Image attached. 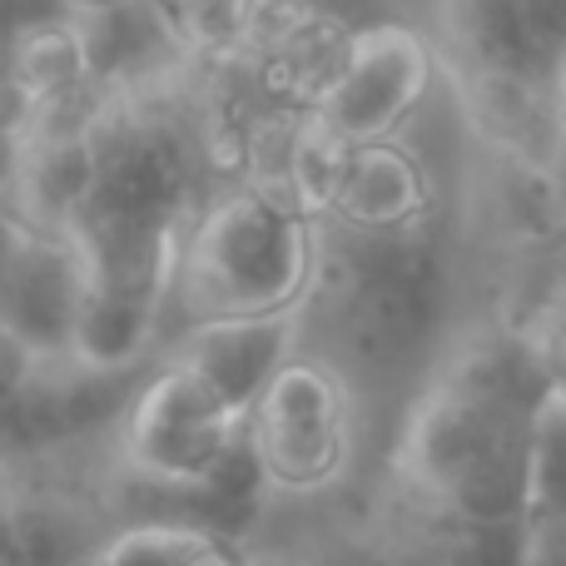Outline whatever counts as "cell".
Returning <instances> with one entry per match:
<instances>
[{
	"instance_id": "8",
	"label": "cell",
	"mask_w": 566,
	"mask_h": 566,
	"mask_svg": "<svg viewBox=\"0 0 566 566\" xmlns=\"http://www.w3.org/2000/svg\"><path fill=\"white\" fill-rule=\"evenodd\" d=\"M432 179L402 139L343 145L323 189V209L358 234H412L428 219Z\"/></svg>"
},
{
	"instance_id": "7",
	"label": "cell",
	"mask_w": 566,
	"mask_h": 566,
	"mask_svg": "<svg viewBox=\"0 0 566 566\" xmlns=\"http://www.w3.org/2000/svg\"><path fill=\"white\" fill-rule=\"evenodd\" d=\"M90 264L75 234H45L20 224L15 254L0 274V328L25 343L40 363L70 358Z\"/></svg>"
},
{
	"instance_id": "6",
	"label": "cell",
	"mask_w": 566,
	"mask_h": 566,
	"mask_svg": "<svg viewBox=\"0 0 566 566\" xmlns=\"http://www.w3.org/2000/svg\"><path fill=\"white\" fill-rule=\"evenodd\" d=\"M308 308L289 313H249V318H209L195 328H179L159 348V358L189 368L199 382L219 392L239 418L259 408L274 378L303 353Z\"/></svg>"
},
{
	"instance_id": "14",
	"label": "cell",
	"mask_w": 566,
	"mask_h": 566,
	"mask_svg": "<svg viewBox=\"0 0 566 566\" xmlns=\"http://www.w3.org/2000/svg\"><path fill=\"white\" fill-rule=\"evenodd\" d=\"M159 15V25L169 30V40L185 50H234L239 40L254 30L264 0H149Z\"/></svg>"
},
{
	"instance_id": "16",
	"label": "cell",
	"mask_w": 566,
	"mask_h": 566,
	"mask_svg": "<svg viewBox=\"0 0 566 566\" xmlns=\"http://www.w3.org/2000/svg\"><path fill=\"white\" fill-rule=\"evenodd\" d=\"M522 566H566V522H527Z\"/></svg>"
},
{
	"instance_id": "5",
	"label": "cell",
	"mask_w": 566,
	"mask_h": 566,
	"mask_svg": "<svg viewBox=\"0 0 566 566\" xmlns=\"http://www.w3.org/2000/svg\"><path fill=\"white\" fill-rule=\"evenodd\" d=\"M438 80V55L428 35L408 20H368L353 30L338 75L313 105V129L338 145H378L398 139L402 125L418 115Z\"/></svg>"
},
{
	"instance_id": "21",
	"label": "cell",
	"mask_w": 566,
	"mask_h": 566,
	"mask_svg": "<svg viewBox=\"0 0 566 566\" xmlns=\"http://www.w3.org/2000/svg\"><path fill=\"white\" fill-rule=\"evenodd\" d=\"M547 85H552V109L566 119V50H562V60H557V70H552Z\"/></svg>"
},
{
	"instance_id": "22",
	"label": "cell",
	"mask_w": 566,
	"mask_h": 566,
	"mask_svg": "<svg viewBox=\"0 0 566 566\" xmlns=\"http://www.w3.org/2000/svg\"><path fill=\"white\" fill-rule=\"evenodd\" d=\"M269 6H303V0H264V10H269Z\"/></svg>"
},
{
	"instance_id": "10",
	"label": "cell",
	"mask_w": 566,
	"mask_h": 566,
	"mask_svg": "<svg viewBox=\"0 0 566 566\" xmlns=\"http://www.w3.org/2000/svg\"><path fill=\"white\" fill-rule=\"evenodd\" d=\"M6 65H10V75L40 99V105L95 85L90 40H85L80 15H45V20H25V25H15L10 40H6Z\"/></svg>"
},
{
	"instance_id": "18",
	"label": "cell",
	"mask_w": 566,
	"mask_h": 566,
	"mask_svg": "<svg viewBox=\"0 0 566 566\" xmlns=\"http://www.w3.org/2000/svg\"><path fill=\"white\" fill-rule=\"evenodd\" d=\"M15 497H20V462L0 458V566H6L10 547V517H15Z\"/></svg>"
},
{
	"instance_id": "20",
	"label": "cell",
	"mask_w": 566,
	"mask_h": 566,
	"mask_svg": "<svg viewBox=\"0 0 566 566\" xmlns=\"http://www.w3.org/2000/svg\"><path fill=\"white\" fill-rule=\"evenodd\" d=\"M125 6H135V0H65V15H109Z\"/></svg>"
},
{
	"instance_id": "3",
	"label": "cell",
	"mask_w": 566,
	"mask_h": 566,
	"mask_svg": "<svg viewBox=\"0 0 566 566\" xmlns=\"http://www.w3.org/2000/svg\"><path fill=\"white\" fill-rule=\"evenodd\" d=\"M244 422L209 382L169 358H155L129 392L109 452L125 472L179 492H219L234 507H254L259 492L234 488V468L249 462Z\"/></svg>"
},
{
	"instance_id": "4",
	"label": "cell",
	"mask_w": 566,
	"mask_h": 566,
	"mask_svg": "<svg viewBox=\"0 0 566 566\" xmlns=\"http://www.w3.org/2000/svg\"><path fill=\"white\" fill-rule=\"evenodd\" d=\"M269 497H323L358 452V388L323 353H298L244 422Z\"/></svg>"
},
{
	"instance_id": "13",
	"label": "cell",
	"mask_w": 566,
	"mask_h": 566,
	"mask_svg": "<svg viewBox=\"0 0 566 566\" xmlns=\"http://www.w3.org/2000/svg\"><path fill=\"white\" fill-rule=\"evenodd\" d=\"M422 547L412 552V566H522V527H478L422 512Z\"/></svg>"
},
{
	"instance_id": "12",
	"label": "cell",
	"mask_w": 566,
	"mask_h": 566,
	"mask_svg": "<svg viewBox=\"0 0 566 566\" xmlns=\"http://www.w3.org/2000/svg\"><path fill=\"white\" fill-rule=\"evenodd\" d=\"M527 522H566V382L532 412V482H527Z\"/></svg>"
},
{
	"instance_id": "23",
	"label": "cell",
	"mask_w": 566,
	"mask_h": 566,
	"mask_svg": "<svg viewBox=\"0 0 566 566\" xmlns=\"http://www.w3.org/2000/svg\"><path fill=\"white\" fill-rule=\"evenodd\" d=\"M557 378H562V382H566V358H562V368H557Z\"/></svg>"
},
{
	"instance_id": "15",
	"label": "cell",
	"mask_w": 566,
	"mask_h": 566,
	"mask_svg": "<svg viewBox=\"0 0 566 566\" xmlns=\"http://www.w3.org/2000/svg\"><path fill=\"white\" fill-rule=\"evenodd\" d=\"M35 119H40V99L10 75V65L0 70V135H20L30 139L35 135Z\"/></svg>"
},
{
	"instance_id": "1",
	"label": "cell",
	"mask_w": 566,
	"mask_h": 566,
	"mask_svg": "<svg viewBox=\"0 0 566 566\" xmlns=\"http://www.w3.org/2000/svg\"><path fill=\"white\" fill-rule=\"evenodd\" d=\"M557 368L517 338L452 353L412 392L392 438V482L418 512L478 527H522L532 482V412Z\"/></svg>"
},
{
	"instance_id": "2",
	"label": "cell",
	"mask_w": 566,
	"mask_h": 566,
	"mask_svg": "<svg viewBox=\"0 0 566 566\" xmlns=\"http://www.w3.org/2000/svg\"><path fill=\"white\" fill-rule=\"evenodd\" d=\"M323 234L303 199L274 189L224 195L179 239L165 343L209 318L308 308L318 289Z\"/></svg>"
},
{
	"instance_id": "9",
	"label": "cell",
	"mask_w": 566,
	"mask_h": 566,
	"mask_svg": "<svg viewBox=\"0 0 566 566\" xmlns=\"http://www.w3.org/2000/svg\"><path fill=\"white\" fill-rule=\"evenodd\" d=\"M95 185H99L95 135H35L25 155V175H20L6 209L25 229L75 234V224L85 219L90 199H95Z\"/></svg>"
},
{
	"instance_id": "11",
	"label": "cell",
	"mask_w": 566,
	"mask_h": 566,
	"mask_svg": "<svg viewBox=\"0 0 566 566\" xmlns=\"http://www.w3.org/2000/svg\"><path fill=\"white\" fill-rule=\"evenodd\" d=\"M239 537H224L199 522H125L85 566H219Z\"/></svg>"
},
{
	"instance_id": "19",
	"label": "cell",
	"mask_w": 566,
	"mask_h": 566,
	"mask_svg": "<svg viewBox=\"0 0 566 566\" xmlns=\"http://www.w3.org/2000/svg\"><path fill=\"white\" fill-rule=\"evenodd\" d=\"M15 239H20V219L10 214L6 205H0V274H6L10 254H15Z\"/></svg>"
},
{
	"instance_id": "17",
	"label": "cell",
	"mask_w": 566,
	"mask_h": 566,
	"mask_svg": "<svg viewBox=\"0 0 566 566\" xmlns=\"http://www.w3.org/2000/svg\"><path fill=\"white\" fill-rule=\"evenodd\" d=\"M25 155H30V139L0 135V205H10V195H15L20 175H25Z\"/></svg>"
}]
</instances>
